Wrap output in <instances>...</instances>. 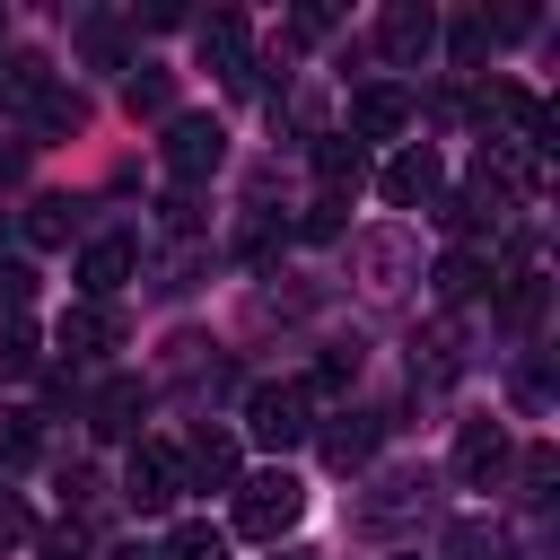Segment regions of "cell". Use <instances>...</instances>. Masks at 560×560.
<instances>
[{"label":"cell","mask_w":560,"mask_h":560,"mask_svg":"<svg viewBox=\"0 0 560 560\" xmlns=\"http://www.w3.org/2000/svg\"><path fill=\"white\" fill-rule=\"evenodd\" d=\"M298 516H306V490H298V472H254V481H236V508H228V525H236L245 542H280Z\"/></svg>","instance_id":"1"},{"label":"cell","mask_w":560,"mask_h":560,"mask_svg":"<svg viewBox=\"0 0 560 560\" xmlns=\"http://www.w3.org/2000/svg\"><path fill=\"white\" fill-rule=\"evenodd\" d=\"M158 158H166V175H175V184H201V175H219V166H228V131H219L210 114H175V122H166V140H158Z\"/></svg>","instance_id":"2"},{"label":"cell","mask_w":560,"mask_h":560,"mask_svg":"<svg viewBox=\"0 0 560 560\" xmlns=\"http://www.w3.org/2000/svg\"><path fill=\"white\" fill-rule=\"evenodd\" d=\"M245 429L262 438V446H298L315 420H306V385H254L245 394Z\"/></svg>","instance_id":"3"},{"label":"cell","mask_w":560,"mask_h":560,"mask_svg":"<svg viewBox=\"0 0 560 560\" xmlns=\"http://www.w3.org/2000/svg\"><path fill=\"white\" fill-rule=\"evenodd\" d=\"M175 490H184V455H175V446H131L122 499H131V508H175Z\"/></svg>","instance_id":"4"},{"label":"cell","mask_w":560,"mask_h":560,"mask_svg":"<svg viewBox=\"0 0 560 560\" xmlns=\"http://www.w3.org/2000/svg\"><path fill=\"white\" fill-rule=\"evenodd\" d=\"M131 271H140V245H131V236H96V245L79 254V289H88L96 306H105V298H114Z\"/></svg>","instance_id":"5"},{"label":"cell","mask_w":560,"mask_h":560,"mask_svg":"<svg viewBox=\"0 0 560 560\" xmlns=\"http://www.w3.org/2000/svg\"><path fill=\"white\" fill-rule=\"evenodd\" d=\"M402 122H411V96H402V88H385V79H376V88H359V96H350V140H394Z\"/></svg>","instance_id":"6"},{"label":"cell","mask_w":560,"mask_h":560,"mask_svg":"<svg viewBox=\"0 0 560 560\" xmlns=\"http://www.w3.org/2000/svg\"><path fill=\"white\" fill-rule=\"evenodd\" d=\"M114 341H122V315H114V306H96V298H79V306L61 315V350H70V359H105Z\"/></svg>","instance_id":"7"},{"label":"cell","mask_w":560,"mask_h":560,"mask_svg":"<svg viewBox=\"0 0 560 560\" xmlns=\"http://www.w3.org/2000/svg\"><path fill=\"white\" fill-rule=\"evenodd\" d=\"M508 464V429L499 420H464L455 429V481H490Z\"/></svg>","instance_id":"8"},{"label":"cell","mask_w":560,"mask_h":560,"mask_svg":"<svg viewBox=\"0 0 560 560\" xmlns=\"http://www.w3.org/2000/svg\"><path fill=\"white\" fill-rule=\"evenodd\" d=\"M140 411H149V385H140V376H114V385L88 402V429H96V438H131Z\"/></svg>","instance_id":"9"},{"label":"cell","mask_w":560,"mask_h":560,"mask_svg":"<svg viewBox=\"0 0 560 560\" xmlns=\"http://www.w3.org/2000/svg\"><path fill=\"white\" fill-rule=\"evenodd\" d=\"M184 481H201V490H236V438H228V429H201V438L184 446Z\"/></svg>","instance_id":"10"},{"label":"cell","mask_w":560,"mask_h":560,"mask_svg":"<svg viewBox=\"0 0 560 560\" xmlns=\"http://www.w3.org/2000/svg\"><path fill=\"white\" fill-rule=\"evenodd\" d=\"M429 192H438V149H402V158L385 166V201H394V210H420Z\"/></svg>","instance_id":"11"},{"label":"cell","mask_w":560,"mask_h":560,"mask_svg":"<svg viewBox=\"0 0 560 560\" xmlns=\"http://www.w3.org/2000/svg\"><path fill=\"white\" fill-rule=\"evenodd\" d=\"M376 35H385V52H394V61H420V52L438 44V18H429V9H411V0H394Z\"/></svg>","instance_id":"12"},{"label":"cell","mask_w":560,"mask_h":560,"mask_svg":"<svg viewBox=\"0 0 560 560\" xmlns=\"http://www.w3.org/2000/svg\"><path fill=\"white\" fill-rule=\"evenodd\" d=\"M315 175H324V192H359V175H368V149H359L350 131H324V140H315Z\"/></svg>","instance_id":"13"},{"label":"cell","mask_w":560,"mask_h":560,"mask_svg":"<svg viewBox=\"0 0 560 560\" xmlns=\"http://www.w3.org/2000/svg\"><path fill=\"white\" fill-rule=\"evenodd\" d=\"M376 438H385V420H368V411H341V420L324 429V464H341V472H350V464H368V455H376Z\"/></svg>","instance_id":"14"},{"label":"cell","mask_w":560,"mask_h":560,"mask_svg":"<svg viewBox=\"0 0 560 560\" xmlns=\"http://www.w3.org/2000/svg\"><path fill=\"white\" fill-rule=\"evenodd\" d=\"M481 280H490V262H481L472 245H455V254H438V298H446V306H464V298H481Z\"/></svg>","instance_id":"15"},{"label":"cell","mask_w":560,"mask_h":560,"mask_svg":"<svg viewBox=\"0 0 560 560\" xmlns=\"http://www.w3.org/2000/svg\"><path fill=\"white\" fill-rule=\"evenodd\" d=\"M201 52H210V70L245 79V18H228V9H219V18L201 26Z\"/></svg>","instance_id":"16"},{"label":"cell","mask_w":560,"mask_h":560,"mask_svg":"<svg viewBox=\"0 0 560 560\" xmlns=\"http://www.w3.org/2000/svg\"><path fill=\"white\" fill-rule=\"evenodd\" d=\"M446 560H508V534L481 525V516H464V525L446 534Z\"/></svg>","instance_id":"17"},{"label":"cell","mask_w":560,"mask_h":560,"mask_svg":"<svg viewBox=\"0 0 560 560\" xmlns=\"http://www.w3.org/2000/svg\"><path fill=\"white\" fill-rule=\"evenodd\" d=\"M166 560H228V534L219 525H175L166 534Z\"/></svg>","instance_id":"18"},{"label":"cell","mask_w":560,"mask_h":560,"mask_svg":"<svg viewBox=\"0 0 560 560\" xmlns=\"http://www.w3.org/2000/svg\"><path fill=\"white\" fill-rule=\"evenodd\" d=\"M122 105H131V114H166V105H175V79H166V70H131Z\"/></svg>","instance_id":"19"},{"label":"cell","mask_w":560,"mask_h":560,"mask_svg":"<svg viewBox=\"0 0 560 560\" xmlns=\"http://www.w3.org/2000/svg\"><path fill=\"white\" fill-rule=\"evenodd\" d=\"M18 228H26V245H61L70 236V201H26Z\"/></svg>","instance_id":"20"},{"label":"cell","mask_w":560,"mask_h":560,"mask_svg":"<svg viewBox=\"0 0 560 560\" xmlns=\"http://www.w3.org/2000/svg\"><path fill=\"white\" fill-rule=\"evenodd\" d=\"M499 315H508V324H542V271H516L508 298H499Z\"/></svg>","instance_id":"21"},{"label":"cell","mask_w":560,"mask_h":560,"mask_svg":"<svg viewBox=\"0 0 560 560\" xmlns=\"http://www.w3.org/2000/svg\"><path fill=\"white\" fill-rule=\"evenodd\" d=\"M35 455V420L26 411H0V464H26Z\"/></svg>","instance_id":"22"},{"label":"cell","mask_w":560,"mask_h":560,"mask_svg":"<svg viewBox=\"0 0 560 560\" xmlns=\"http://www.w3.org/2000/svg\"><path fill=\"white\" fill-rule=\"evenodd\" d=\"M18 368H35V332L9 315V324H0V376H18Z\"/></svg>","instance_id":"23"},{"label":"cell","mask_w":560,"mask_h":560,"mask_svg":"<svg viewBox=\"0 0 560 560\" xmlns=\"http://www.w3.org/2000/svg\"><path fill=\"white\" fill-rule=\"evenodd\" d=\"M350 376H359V341H350V350H324V368H315V394H341Z\"/></svg>","instance_id":"24"},{"label":"cell","mask_w":560,"mask_h":560,"mask_svg":"<svg viewBox=\"0 0 560 560\" xmlns=\"http://www.w3.org/2000/svg\"><path fill=\"white\" fill-rule=\"evenodd\" d=\"M490 52V18H455V61H481Z\"/></svg>","instance_id":"25"},{"label":"cell","mask_w":560,"mask_h":560,"mask_svg":"<svg viewBox=\"0 0 560 560\" xmlns=\"http://www.w3.org/2000/svg\"><path fill=\"white\" fill-rule=\"evenodd\" d=\"M44 560H88V525H52L44 534Z\"/></svg>","instance_id":"26"},{"label":"cell","mask_w":560,"mask_h":560,"mask_svg":"<svg viewBox=\"0 0 560 560\" xmlns=\"http://www.w3.org/2000/svg\"><path fill=\"white\" fill-rule=\"evenodd\" d=\"M26 534H35V516H26V499H9V490H0V551H9V542H26Z\"/></svg>","instance_id":"27"},{"label":"cell","mask_w":560,"mask_h":560,"mask_svg":"<svg viewBox=\"0 0 560 560\" xmlns=\"http://www.w3.org/2000/svg\"><path fill=\"white\" fill-rule=\"evenodd\" d=\"M0 298L26 306V298H35V271H26V262H0Z\"/></svg>","instance_id":"28"},{"label":"cell","mask_w":560,"mask_h":560,"mask_svg":"<svg viewBox=\"0 0 560 560\" xmlns=\"http://www.w3.org/2000/svg\"><path fill=\"white\" fill-rule=\"evenodd\" d=\"M542 481H551V446H534V455H525V499H542Z\"/></svg>","instance_id":"29"},{"label":"cell","mask_w":560,"mask_h":560,"mask_svg":"<svg viewBox=\"0 0 560 560\" xmlns=\"http://www.w3.org/2000/svg\"><path fill=\"white\" fill-rule=\"evenodd\" d=\"M105 560H166V551H149V542H122V551H105Z\"/></svg>","instance_id":"30"},{"label":"cell","mask_w":560,"mask_h":560,"mask_svg":"<svg viewBox=\"0 0 560 560\" xmlns=\"http://www.w3.org/2000/svg\"><path fill=\"white\" fill-rule=\"evenodd\" d=\"M394 560H420V551H394Z\"/></svg>","instance_id":"31"}]
</instances>
